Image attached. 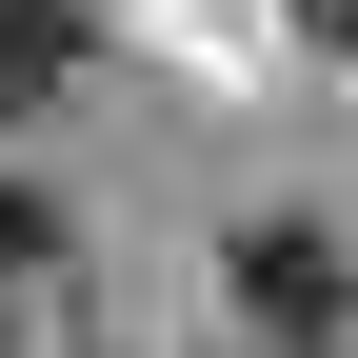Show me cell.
<instances>
[{
  "mask_svg": "<svg viewBox=\"0 0 358 358\" xmlns=\"http://www.w3.org/2000/svg\"><path fill=\"white\" fill-rule=\"evenodd\" d=\"M219 279H239V319H259V358H319V338L358 319V259L319 239V219H259V239L219 259Z\"/></svg>",
  "mask_w": 358,
  "mask_h": 358,
  "instance_id": "obj_1",
  "label": "cell"
},
{
  "mask_svg": "<svg viewBox=\"0 0 358 358\" xmlns=\"http://www.w3.org/2000/svg\"><path fill=\"white\" fill-rule=\"evenodd\" d=\"M60 60H80V0H0V120L60 100Z\"/></svg>",
  "mask_w": 358,
  "mask_h": 358,
  "instance_id": "obj_2",
  "label": "cell"
},
{
  "mask_svg": "<svg viewBox=\"0 0 358 358\" xmlns=\"http://www.w3.org/2000/svg\"><path fill=\"white\" fill-rule=\"evenodd\" d=\"M40 259H60V199H40V179H0V279H40Z\"/></svg>",
  "mask_w": 358,
  "mask_h": 358,
  "instance_id": "obj_3",
  "label": "cell"
},
{
  "mask_svg": "<svg viewBox=\"0 0 358 358\" xmlns=\"http://www.w3.org/2000/svg\"><path fill=\"white\" fill-rule=\"evenodd\" d=\"M319 20H338V40H358V0H319Z\"/></svg>",
  "mask_w": 358,
  "mask_h": 358,
  "instance_id": "obj_4",
  "label": "cell"
}]
</instances>
